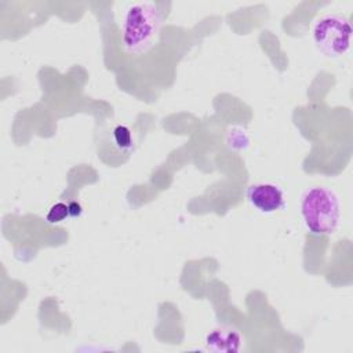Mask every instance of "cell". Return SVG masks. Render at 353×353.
I'll use <instances>...</instances> for the list:
<instances>
[{
	"instance_id": "6da1fadb",
	"label": "cell",
	"mask_w": 353,
	"mask_h": 353,
	"mask_svg": "<svg viewBox=\"0 0 353 353\" xmlns=\"http://www.w3.org/2000/svg\"><path fill=\"white\" fill-rule=\"evenodd\" d=\"M161 28L159 8L146 1L130 4L121 19V43L132 55H141L157 41Z\"/></svg>"
},
{
	"instance_id": "7a4b0ae2",
	"label": "cell",
	"mask_w": 353,
	"mask_h": 353,
	"mask_svg": "<svg viewBox=\"0 0 353 353\" xmlns=\"http://www.w3.org/2000/svg\"><path fill=\"white\" fill-rule=\"evenodd\" d=\"M301 215L306 229L316 236L336 232L341 221V201L335 190L327 186H312L301 196Z\"/></svg>"
},
{
	"instance_id": "3957f363",
	"label": "cell",
	"mask_w": 353,
	"mask_h": 353,
	"mask_svg": "<svg viewBox=\"0 0 353 353\" xmlns=\"http://www.w3.org/2000/svg\"><path fill=\"white\" fill-rule=\"evenodd\" d=\"M352 26L341 14H325L317 18L312 26L313 43L327 57H341L350 47Z\"/></svg>"
},
{
	"instance_id": "277c9868",
	"label": "cell",
	"mask_w": 353,
	"mask_h": 353,
	"mask_svg": "<svg viewBox=\"0 0 353 353\" xmlns=\"http://www.w3.org/2000/svg\"><path fill=\"white\" fill-rule=\"evenodd\" d=\"M250 204L262 214H272L284 207V194L280 186L272 182H259L248 186Z\"/></svg>"
},
{
	"instance_id": "5b68a950",
	"label": "cell",
	"mask_w": 353,
	"mask_h": 353,
	"mask_svg": "<svg viewBox=\"0 0 353 353\" xmlns=\"http://www.w3.org/2000/svg\"><path fill=\"white\" fill-rule=\"evenodd\" d=\"M241 345V335L233 327H218L205 336V346L215 353H234Z\"/></svg>"
},
{
	"instance_id": "8992f818",
	"label": "cell",
	"mask_w": 353,
	"mask_h": 353,
	"mask_svg": "<svg viewBox=\"0 0 353 353\" xmlns=\"http://www.w3.org/2000/svg\"><path fill=\"white\" fill-rule=\"evenodd\" d=\"M68 216H70V215H69V207H68V204H65V203H62V201H58V203L52 204V205L48 208V211H47V214H46V221H47L48 223H59V222L65 221Z\"/></svg>"
},
{
	"instance_id": "52a82bcc",
	"label": "cell",
	"mask_w": 353,
	"mask_h": 353,
	"mask_svg": "<svg viewBox=\"0 0 353 353\" xmlns=\"http://www.w3.org/2000/svg\"><path fill=\"white\" fill-rule=\"evenodd\" d=\"M113 139L117 148L121 150H128L131 149L132 141H131V131L125 125H117L113 130Z\"/></svg>"
},
{
	"instance_id": "ba28073f",
	"label": "cell",
	"mask_w": 353,
	"mask_h": 353,
	"mask_svg": "<svg viewBox=\"0 0 353 353\" xmlns=\"http://www.w3.org/2000/svg\"><path fill=\"white\" fill-rule=\"evenodd\" d=\"M68 207H69V215H70L72 218L80 216L81 212H83V208H81V205H80L77 201H70V203L68 204Z\"/></svg>"
}]
</instances>
